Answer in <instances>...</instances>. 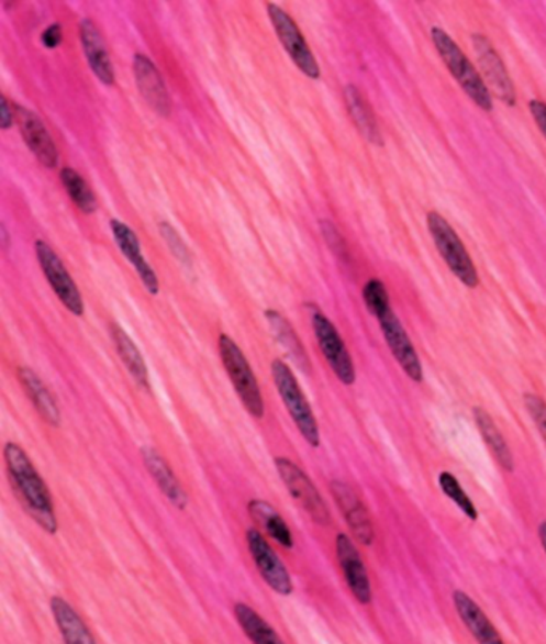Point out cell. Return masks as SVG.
Listing matches in <instances>:
<instances>
[{
  "label": "cell",
  "instance_id": "obj_32",
  "mask_svg": "<svg viewBox=\"0 0 546 644\" xmlns=\"http://www.w3.org/2000/svg\"><path fill=\"white\" fill-rule=\"evenodd\" d=\"M160 236L163 240L166 241L167 246H169L171 254L181 262H189L191 258V254H189L187 244L183 243L181 240L180 234L177 233L174 226L170 223L163 222L159 225Z\"/></svg>",
  "mask_w": 546,
  "mask_h": 644
},
{
  "label": "cell",
  "instance_id": "obj_10",
  "mask_svg": "<svg viewBox=\"0 0 546 644\" xmlns=\"http://www.w3.org/2000/svg\"><path fill=\"white\" fill-rule=\"evenodd\" d=\"M471 42L489 92H492L509 107H514L516 104V90H514L513 80H511L499 52L492 47L484 34H472Z\"/></svg>",
  "mask_w": 546,
  "mask_h": 644
},
{
  "label": "cell",
  "instance_id": "obj_26",
  "mask_svg": "<svg viewBox=\"0 0 546 644\" xmlns=\"http://www.w3.org/2000/svg\"><path fill=\"white\" fill-rule=\"evenodd\" d=\"M265 317L269 322V327H271L276 341L286 349L287 355L296 360L300 369H310V358H308L302 342H300L299 335L296 334L290 322L276 310H266Z\"/></svg>",
  "mask_w": 546,
  "mask_h": 644
},
{
  "label": "cell",
  "instance_id": "obj_30",
  "mask_svg": "<svg viewBox=\"0 0 546 644\" xmlns=\"http://www.w3.org/2000/svg\"><path fill=\"white\" fill-rule=\"evenodd\" d=\"M437 481H439L443 492L453 500L455 506H457L461 512L467 514L472 521L478 520V510H476L475 503H472L468 493L464 491L460 482H458V479L455 478L450 471H443V474L439 475V478H437Z\"/></svg>",
  "mask_w": 546,
  "mask_h": 644
},
{
  "label": "cell",
  "instance_id": "obj_12",
  "mask_svg": "<svg viewBox=\"0 0 546 644\" xmlns=\"http://www.w3.org/2000/svg\"><path fill=\"white\" fill-rule=\"evenodd\" d=\"M378 322H380V329L381 332H383L385 342H387L388 348L393 353L401 369L408 374L409 379L420 384V381L423 380L422 363H420L415 346L412 345L404 325L401 324V321L395 317L393 310L381 314V317L378 318Z\"/></svg>",
  "mask_w": 546,
  "mask_h": 644
},
{
  "label": "cell",
  "instance_id": "obj_20",
  "mask_svg": "<svg viewBox=\"0 0 546 644\" xmlns=\"http://www.w3.org/2000/svg\"><path fill=\"white\" fill-rule=\"evenodd\" d=\"M19 377L24 391H26L27 397L33 401L34 408L37 409L41 418L48 425L58 426L59 422H62V415H59L57 402H55V398L52 397L51 391L45 387L41 377L33 369H30V367H20Z\"/></svg>",
  "mask_w": 546,
  "mask_h": 644
},
{
  "label": "cell",
  "instance_id": "obj_13",
  "mask_svg": "<svg viewBox=\"0 0 546 644\" xmlns=\"http://www.w3.org/2000/svg\"><path fill=\"white\" fill-rule=\"evenodd\" d=\"M331 491L356 541L363 545L372 544V521H370L369 513H367L366 507H364L363 500L359 499L355 489L346 485V482L334 481L331 485Z\"/></svg>",
  "mask_w": 546,
  "mask_h": 644
},
{
  "label": "cell",
  "instance_id": "obj_16",
  "mask_svg": "<svg viewBox=\"0 0 546 644\" xmlns=\"http://www.w3.org/2000/svg\"><path fill=\"white\" fill-rule=\"evenodd\" d=\"M133 73H135L136 86L140 93L148 101L149 107L157 113L167 118L170 115V97L163 76L157 71L156 65L143 54H136L133 59Z\"/></svg>",
  "mask_w": 546,
  "mask_h": 644
},
{
  "label": "cell",
  "instance_id": "obj_35",
  "mask_svg": "<svg viewBox=\"0 0 546 644\" xmlns=\"http://www.w3.org/2000/svg\"><path fill=\"white\" fill-rule=\"evenodd\" d=\"M42 45L47 48H57L63 41L62 26L59 24H52L42 33Z\"/></svg>",
  "mask_w": 546,
  "mask_h": 644
},
{
  "label": "cell",
  "instance_id": "obj_2",
  "mask_svg": "<svg viewBox=\"0 0 546 644\" xmlns=\"http://www.w3.org/2000/svg\"><path fill=\"white\" fill-rule=\"evenodd\" d=\"M432 38L437 54L446 63L450 75L460 84L464 92L475 101L476 107L482 111H492V93L489 92L484 79L479 75L478 69L471 65L470 59L464 54L457 42L441 27H433Z\"/></svg>",
  "mask_w": 546,
  "mask_h": 644
},
{
  "label": "cell",
  "instance_id": "obj_36",
  "mask_svg": "<svg viewBox=\"0 0 546 644\" xmlns=\"http://www.w3.org/2000/svg\"><path fill=\"white\" fill-rule=\"evenodd\" d=\"M13 118H15V113L10 107V101L7 100L5 96L0 97V129L10 131L13 125Z\"/></svg>",
  "mask_w": 546,
  "mask_h": 644
},
{
  "label": "cell",
  "instance_id": "obj_18",
  "mask_svg": "<svg viewBox=\"0 0 546 644\" xmlns=\"http://www.w3.org/2000/svg\"><path fill=\"white\" fill-rule=\"evenodd\" d=\"M80 41H82L83 54H86L87 63L92 68L93 75L104 86H113V63H111L103 37L92 20L86 19L80 23Z\"/></svg>",
  "mask_w": 546,
  "mask_h": 644
},
{
  "label": "cell",
  "instance_id": "obj_1",
  "mask_svg": "<svg viewBox=\"0 0 546 644\" xmlns=\"http://www.w3.org/2000/svg\"><path fill=\"white\" fill-rule=\"evenodd\" d=\"M7 470L13 489L19 493L21 503L34 521L48 534H55L58 530L57 517H55L54 500L45 486L44 479L37 474L33 462L24 453L23 447L15 443H7L5 449Z\"/></svg>",
  "mask_w": 546,
  "mask_h": 644
},
{
  "label": "cell",
  "instance_id": "obj_17",
  "mask_svg": "<svg viewBox=\"0 0 546 644\" xmlns=\"http://www.w3.org/2000/svg\"><path fill=\"white\" fill-rule=\"evenodd\" d=\"M111 231H113V237L119 251L135 266L136 273H138L140 279H142L146 290L152 296H157L159 293V279H157L156 271H154L148 262L145 260V257H143L142 244H140V240L133 233L132 227L122 223L121 220H111Z\"/></svg>",
  "mask_w": 546,
  "mask_h": 644
},
{
  "label": "cell",
  "instance_id": "obj_19",
  "mask_svg": "<svg viewBox=\"0 0 546 644\" xmlns=\"http://www.w3.org/2000/svg\"><path fill=\"white\" fill-rule=\"evenodd\" d=\"M455 609L468 632L475 636L478 644H505L495 626L489 621L481 608L465 591L455 590L453 593Z\"/></svg>",
  "mask_w": 546,
  "mask_h": 644
},
{
  "label": "cell",
  "instance_id": "obj_15",
  "mask_svg": "<svg viewBox=\"0 0 546 644\" xmlns=\"http://www.w3.org/2000/svg\"><path fill=\"white\" fill-rule=\"evenodd\" d=\"M337 556L349 590L360 604H369L372 601V587H370L366 565L360 558L358 548L346 534L337 535Z\"/></svg>",
  "mask_w": 546,
  "mask_h": 644
},
{
  "label": "cell",
  "instance_id": "obj_22",
  "mask_svg": "<svg viewBox=\"0 0 546 644\" xmlns=\"http://www.w3.org/2000/svg\"><path fill=\"white\" fill-rule=\"evenodd\" d=\"M51 609L54 612L55 621H57L59 632H62L66 644H97L92 633L83 624L82 619L79 618L75 609L69 607V603H66L63 598H52Z\"/></svg>",
  "mask_w": 546,
  "mask_h": 644
},
{
  "label": "cell",
  "instance_id": "obj_24",
  "mask_svg": "<svg viewBox=\"0 0 546 644\" xmlns=\"http://www.w3.org/2000/svg\"><path fill=\"white\" fill-rule=\"evenodd\" d=\"M472 414H475V422L479 433L484 437L486 446L489 447L490 453L499 462L500 467L503 470L513 471L514 462L509 443H506L502 432L497 429L495 422L490 418L489 412L482 408H475L472 409Z\"/></svg>",
  "mask_w": 546,
  "mask_h": 644
},
{
  "label": "cell",
  "instance_id": "obj_3",
  "mask_svg": "<svg viewBox=\"0 0 546 644\" xmlns=\"http://www.w3.org/2000/svg\"><path fill=\"white\" fill-rule=\"evenodd\" d=\"M220 356L225 366L230 380L233 381L237 397L243 401L252 418L261 419L265 414V402L261 397L260 385L252 370L250 364L241 352L239 346L226 334L220 335Z\"/></svg>",
  "mask_w": 546,
  "mask_h": 644
},
{
  "label": "cell",
  "instance_id": "obj_11",
  "mask_svg": "<svg viewBox=\"0 0 546 644\" xmlns=\"http://www.w3.org/2000/svg\"><path fill=\"white\" fill-rule=\"evenodd\" d=\"M247 545L255 566L260 570L261 577L276 593L289 597L293 591L292 579L275 549L266 541L265 535L258 530L247 531Z\"/></svg>",
  "mask_w": 546,
  "mask_h": 644
},
{
  "label": "cell",
  "instance_id": "obj_9",
  "mask_svg": "<svg viewBox=\"0 0 546 644\" xmlns=\"http://www.w3.org/2000/svg\"><path fill=\"white\" fill-rule=\"evenodd\" d=\"M36 257L48 285L57 293L59 302L65 304L75 317H82V296H80V290L77 289L75 279L69 276L68 269L63 265L57 252L44 241H36Z\"/></svg>",
  "mask_w": 546,
  "mask_h": 644
},
{
  "label": "cell",
  "instance_id": "obj_4",
  "mask_svg": "<svg viewBox=\"0 0 546 644\" xmlns=\"http://www.w3.org/2000/svg\"><path fill=\"white\" fill-rule=\"evenodd\" d=\"M271 370L279 397L282 398L283 404H286L290 418L296 422L297 429L300 430L310 446L320 447V426H317L313 409L304 398L302 388H300L299 381L293 376L292 369L281 359H275Z\"/></svg>",
  "mask_w": 546,
  "mask_h": 644
},
{
  "label": "cell",
  "instance_id": "obj_7",
  "mask_svg": "<svg viewBox=\"0 0 546 644\" xmlns=\"http://www.w3.org/2000/svg\"><path fill=\"white\" fill-rule=\"evenodd\" d=\"M268 16L272 26H275L279 41H281L290 59L296 63L297 68L310 79H320V65H317L316 58H314L308 42L304 41L302 31L299 30L296 21L290 19L289 13L283 12L281 7L275 5V3H269Z\"/></svg>",
  "mask_w": 546,
  "mask_h": 644
},
{
  "label": "cell",
  "instance_id": "obj_28",
  "mask_svg": "<svg viewBox=\"0 0 546 644\" xmlns=\"http://www.w3.org/2000/svg\"><path fill=\"white\" fill-rule=\"evenodd\" d=\"M234 615H236L237 624L244 630L247 639L254 644H286L279 639L278 633L272 626L261 618L260 614L254 611L250 607L244 603H237L234 607Z\"/></svg>",
  "mask_w": 546,
  "mask_h": 644
},
{
  "label": "cell",
  "instance_id": "obj_21",
  "mask_svg": "<svg viewBox=\"0 0 546 644\" xmlns=\"http://www.w3.org/2000/svg\"><path fill=\"white\" fill-rule=\"evenodd\" d=\"M143 458H145L146 468H148L153 478L156 479L157 486H159L164 496L177 509L183 510L187 507L188 497L183 488H181L180 482H178L177 476L171 471L169 464L153 449H143Z\"/></svg>",
  "mask_w": 546,
  "mask_h": 644
},
{
  "label": "cell",
  "instance_id": "obj_6",
  "mask_svg": "<svg viewBox=\"0 0 546 644\" xmlns=\"http://www.w3.org/2000/svg\"><path fill=\"white\" fill-rule=\"evenodd\" d=\"M275 464L290 496L302 507L304 512L310 514L311 520L321 526L331 523V512H328L324 499L313 481L303 474L302 468L283 457L276 458Z\"/></svg>",
  "mask_w": 546,
  "mask_h": 644
},
{
  "label": "cell",
  "instance_id": "obj_23",
  "mask_svg": "<svg viewBox=\"0 0 546 644\" xmlns=\"http://www.w3.org/2000/svg\"><path fill=\"white\" fill-rule=\"evenodd\" d=\"M248 513L257 526L264 530L269 537L275 538L279 545L286 548L293 547L292 532L275 507L269 506L265 500H252L248 503Z\"/></svg>",
  "mask_w": 546,
  "mask_h": 644
},
{
  "label": "cell",
  "instance_id": "obj_25",
  "mask_svg": "<svg viewBox=\"0 0 546 644\" xmlns=\"http://www.w3.org/2000/svg\"><path fill=\"white\" fill-rule=\"evenodd\" d=\"M111 337H113L115 348H118L122 363L125 364L129 373H131L133 379L136 380V384H138L140 387L149 388L148 367H146L145 359H143L138 346L133 343L132 338L129 337L127 332H125L118 322L111 324Z\"/></svg>",
  "mask_w": 546,
  "mask_h": 644
},
{
  "label": "cell",
  "instance_id": "obj_31",
  "mask_svg": "<svg viewBox=\"0 0 546 644\" xmlns=\"http://www.w3.org/2000/svg\"><path fill=\"white\" fill-rule=\"evenodd\" d=\"M364 303L374 317L380 318L387 311L393 310L390 304L387 287L380 279H370L363 290Z\"/></svg>",
  "mask_w": 546,
  "mask_h": 644
},
{
  "label": "cell",
  "instance_id": "obj_14",
  "mask_svg": "<svg viewBox=\"0 0 546 644\" xmlns=\"http://www.w3.org/2000/svg\"><path fill=\"white\" fill-rule=\"evenodd\" d=\"M15 118L27 148L47 169H55L58 166V149L41 118L23 107L15 108Z\"/></svg>",
  "mask_w": 546,
  "mask_h": 644
},
{
  "label": "cell",
  "instance_id": "obj_34",
  "mask_svg": "<svg viewBox=\"0 0 546 644\" xmlns=\"http://www.w3.org/2000/svg\"><path fill=\"white\" fill-rule=\"evenodd\" d=\"M528 111H531L532 118L535 119V124L538 125L546 138V103L541 100L528 101Z\"/></svg>",
  "mask_w": 546,
  "mask_h": 644
},
{
  "label": "cell",
  "instance_id": "obj_33",
  "mask_svg": "<svg viewBox=\"0 0 546 644\" xmlns=\"http://www.w3.org/2000/svg\"><path fill=\"white\" fill-rule=\"evenodd\" d=\"M524 404L546 444V401L537 395L527 393L524 395Z\"/></svg>",
  "mask_w": 546,
  "mask_h": 644
},
{
  "label": "cell",
  "instance_id": "obj_5",
  "mask_svg": "<svg viewBox=\"0 0 546 644\" xmlns=\"http://www.w3.org/2000/svg\"><path fill=\"white\" fill-rule=\"evenodd\" d=\"M426 225L432 234L437 252L444 258L450 271L470 289L479 286V276L476 266L472 264L470 254L465 248L458 234L455 233L450 223L437 212H430L426 215Z\"/></svg>",
  "mask_w": 546,
  "mask_h": 644
},
{
  "label": "cell",
  "instance_id": "obj_8",
  "mask_svg": "<svg viewBox=\"0 0 546 644\" xmlns=\"http://www.w3.org/2000/svg\"><path fill=\"white\" fill-rule=\"evenodd\" d=\"M311 321H313L314 335H316L322 355L327 359L328 366L332 367L337 379L345 385L355 384V364H353L345 342L339 337L337 327L320 310L313 311Z\"/></svg>",
  "mask_w": 546,
  "mask_h": 644
},
{
  "label": "cell",
  "instance_id": "obj_29",
  "mask_svg": "<svg viewBox=\"0 0 546 644\" xmlns=\"http://www.w3.org/2000/svg\"><path fill=\"white\" fill-rule=\"evenodd\" d=\"M63 187L68 192L71 201L75 202L76 208L83 213H93L98 208L97 198L93 191L90 190L89 185L86 184L82 177L71 167H65L59 171Z\"/></svg>",
  "mask_w": 546,
  "mask_h": 644
},
{
  "label": "cell",
  "instance_id": "obj_37",
  "mask_svg": "<svg viewBox=\"0 0 546 644\" xmlns=\"http://www.w3.org/2000/svg\"><path fill=\"white\" fill-rule=\"evenodd\" d=\"M538 537H541L542 547H544L546 553V521H544V523L541 524V528H538Z\"/></svg>",
  "mask_w": 546,
  "mask_h": 644
},
{
  "label": "cell",
  "instance_id": "obj_27",
  "mask_svg": "<svg viewBox=\"0 0 546 644\" xmlns=\"http://www.w3.org/2000/svg\"><path fill=\"white\" fill-rule=\"evenodd\" d=\"M345 100L346 104H348L349 114L358 125L360 133L374 145H383L380 131H378L376 115H374L369 104L366 103V100H364L355 86L346 87Z\"/></svg>",
  "mask_w": 546,
  "mask_h": 644
}]
</instances>
